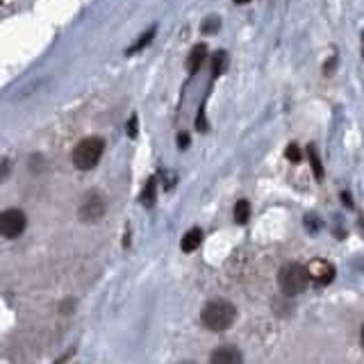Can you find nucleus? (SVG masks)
I'll list each match as a JSON object with an SVG mask.
<instances>
[{
  "label": "nucleus",
  "mask_w": 364,
  "mask_h": 364,
  "mask_svg": "<svg viewBox=\"0 0 364 364\" xmlns=\"http://www.w3.org/2000/svg\"><path fill=\"white\" fill-rule=\"evenodd\" d=\"M203 242V230L200 228H191V230L182 237V250L185 253H191V250H196Z\"/></svg>",
  "instance_id": "nucleus-8"
},
{
  "label": "nucleus",
  "mask_w": 364,
  "mask_h": 364,
  "mask_svg": "<svg viewBox=\"0 0 364 364\" xmlns=\"http://www.w3.org/2000/svg\"><path fill=\"white\" fill-rule=\"evenodd\" d=\"M102 151H105V141H102L100 136H89V139H82L73 148V164H75V168H80V171L94 168L100 162Z\"/></svg>",
  "instance_id": "nucleus-3"
},
{
  "label": "nucleus",
  "mask_w": 364,
  "mask_h": 364,
  "mask_svg": "<svg viewBox=\"0 0 364 364\" xmlns=\"http://www.w3.org/2000/svg\"><path fill=\"white\" fill-rule=\"evenodd\" d=\"M360 344H362V348H364V323H362V330H360Z\"/></svg>",
  "instance_id": "nucleus-17"
},
{
  "label": "nucleus",
  "mask_w": 364,
  "mask_h": 364,
  "mask_svg": "<svg viewBox=\"0 0 364 364\" xmlns=\"http://www.w3.org/2000/svg\"><path fill=\"white\" fill-rule=\"evenodd\" d=\"M0 230H3V237L16 239L23 230H26V214L16 208L5 210L3 216H0Z\"/></svg>",
  "instance_id": "nucleus-5"
},
{
  "label": "nucleus",
  "mask_w": 364,
  "mask_h": 364,
  "mask_svg": "<svg viewBox=\"0 0 364 364\" xmlns=\"http://www.w3.org/2000/svg\"><path fill=\"white\" fill-rule=\"evenodd\" d=\"M210 364H244L242 350L237 346H219L216 350H212Z\"/></svg>",
  "instance_id": "nucleus-7"
},
{
  "label": "nucleus",
  "mask_w": 364,
  "mask_h": 364,
  "mask_svg": "<svg viewBox=\"0 0 364 364\" xmlns=\"http://www.w3.org/2000/svg\"><path fill=\"white\" fill-rule=\"evenodd\" d=\"M307 273H310L312 282L316 284H330L335 280V267L330 264L328 259H312L310 264H307Z\"/></svg>",
  "instance_id": "nucleus-6"
},
{
  "label": "nucleus",
  "mask_w": 364,
  "mask_h": 364,
  "mask_svg": "<svg viewBox=\"0 0 364 364\" xmlns=\"http://www.w3.org/2000/svg\"><path fill=\"white\" fill-rule=\"evenodd\" d=\"M189 144V136L187 134H182V136H178V146H182V148H185Z\"/></svg>",
  "instance_id": "nucleus-16"
},
{
  "label": "nucleus",
  "mask_w": 364,
  "mask_h": 364,
  "mask_svg": "<svg viewBox=\"0 0 364 364\" xmlns=\"http://www.w3.org/2000/svg\"><path fill=\"white\" fill-rule=\"evenodd\" d=\"M287 157L291 159V162H299V159H301L299 148H296V146H289V148H287Z\"/></svg>",
  "instance_id": "nucleus-15"
},
{
  "label": "nucleus",
  "mask_w": 364,
  "mask_h": 364,
  "mask_svg": "<svg viewBox=\"0 0 364 364\" xmlns=\"http://www.w3.org/2000/svg\"><path fill=\"white\" fill-rule=\"evenodd\" d=\"M237 316V310L230 301H223V299H216L210 301L208 305L203 307L200 312V321L208 330H214V333H221V330H228L232 326Z\"/></svg>",
  "instance_id": "nucleus-1"
},
{
  "label": "nucleus",
  "mask_w": 364,
  "mask_h": 364,
  "mask_svg": "<svg viewBox=\"0 0 364 364\" xmlns=\"http://www.w3.org/2000/svg\"><path fill=\"white\" fill-rule=\"evenodd\" d=\"M235 3H248V0H235Z\"/></svg>",
  "instance_id": "nucleus-18"
},
{
  "label": "nucleus",
  "mask_w": 364,
  "mask_h": 364,
  "mask_svg": "<svg viewBox=\"0 0 364 364\" xmlns=\"http://www.w3.org/2000/svg\"><path fill=\"white\" fill-rule=\"evenodd\" d=\"M141 203L146 205V208H151V205H155V178L148 180L146 189L141 191Z\"/></svg>",
  "instance_id": "nucleus-12"
},
{
  "label": "nucleus",
  "mask_w": 364,
  "mask_h": 364,
  "mask_svg": "<svg viewBox=\"0 0 364 364\" xmlns=\"http://www.w3.org/2000/svg\"><path fill=\"white\" fill-rule=\"evenodd\" d=\"M248 219H250V205H248V200H239L235 205V221L244 225Z\"/></svg>",
  "instance_id": "nucleus-9"
},
{
  "label": "nucleus",
  "mask_w": 364,
  "mask_h": 364,
  "mask_svg": "<svg viewBox=\"0 0 364 364\" xmlns=\"http://www.w3.org/2000/svg\"><path fill=\"white\" fill-rule=\"evenodd\" d=\"M203 60H205V46H196L193 53H191V57H189V71L196 73V68L203 64Z\"/></svg>",
  "instance_id": "nucleus-10"
},
{
  "label": "nucleus",
  "mask_w": 364,
  "mask_h": 364,
  "mask_svg": "<svg viewBox=\"0 0 364 364\" xmlns=\"http://www.w3.org/2000/svg\"><path fill=\"white\" fill-rule=\"evenodd\" d=\"M310 282L312 278H310V273H307V264H299V262H289V264H284L278 273V284L287 296L303 294Z\"/></svg>",
  "instance_id": "nucleus-2"
},
{
  "label": "nucleus",
  "mask_w": 364,
  "mask_h": 364,
  "mask_svg": "<svg viewBox=\"0 0 364 364\" xmlns=\"http://www.w3.org/2000/svg\"><path fill=\"white\" fill-rule=\"evenodd\" d=\"M307 157H310V162H312V168H314V176H316V180H321V178H323V168H321V159H318V155H316V148H314V146L307 148Z\"/></svg>",
  "instance_id": "nucleus-11"
},
{
  "label": "nucleus",
  "mask_w": 364,
  "mask_h": 364,
  "mask_svg": "<svg viewBox=\"0 0 364 364\" xmlns=\"http://www.w3.org/2000/svg\"><path fill=\"white\" fill-rule=\"evenodd\" d=\"M105 212H107V200L98 191L87 193L82 205H80V219H85V221H98Z\"/></svg>",
  "instance_id": "nucleus-4"
},
{
  "label": "nucleus",
  "mask_w": 364,
  "mask_h": 364,
  "mask_svg": "<svg viewBox=\"0 0 364 364\" xmlns=\"http://www.w3.org/2000/svg\"><path fill=\"white\" fill-rule=\"evenodd\" d=\"M185 364H191V362H185Z\"/></svg>",
  "instance_id": "nucleus-19"
},
{
  "label": "nucleus",
  "mask_w": 364,
  "mask_h": 364,
  "mask_svg": "<svg viewBox=\"0 0 364 364\" xmlns=\"http://www.w3.org/2000/svg\"><path fill=\"white\" fill-rule=\"evenodd\" d=\"M153 34H155V28H151V30H148V32L144 34V37H141L139 41H136V43L132 46V48H130L128 53H136V50H139V48H141V46H146L148 41H151V39H153Z\"/></svg>",
  "instance_id": "nucleus-13"
},
{
  "label": "nucleus",
  "mask_w": 364,
  "mask_h": 364,
  "mask_svg": "<svg viewBox=\"0 0 364 364\" xmlns=\"http://www.w3.org/2000/svg\"><path fill=\"white\" fill-rule=\"evenodd\" d=\"M225 62H228V60H225V53H219V55L214 57V77H216V75H221Z\"/></svg>",
  "instance_id": "nucleus-14"
}]
</instances>
